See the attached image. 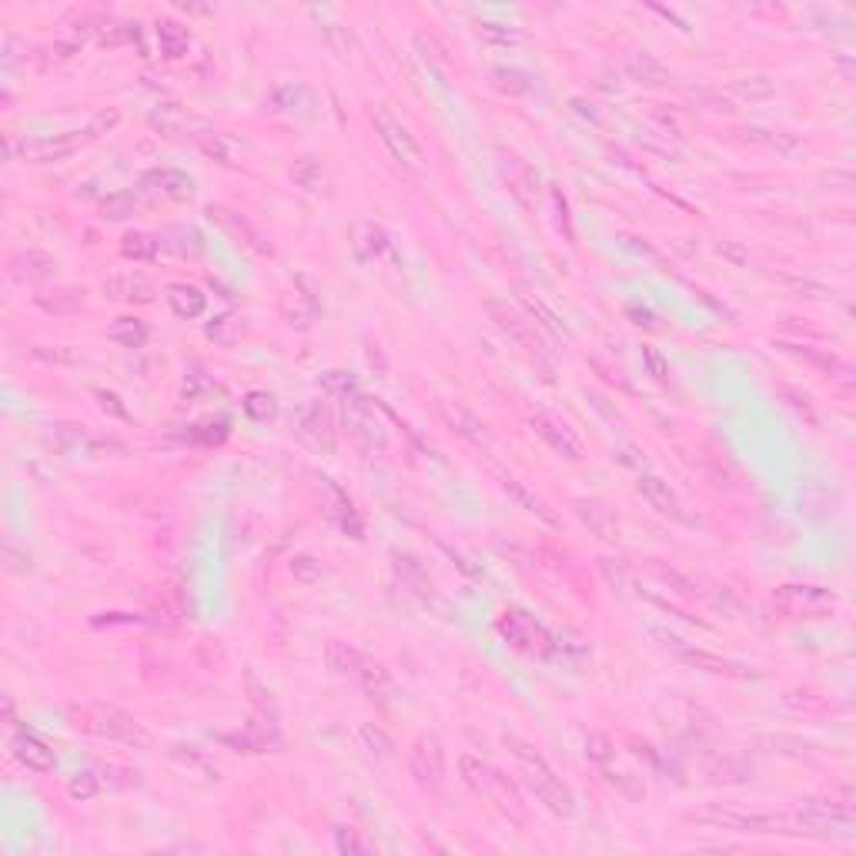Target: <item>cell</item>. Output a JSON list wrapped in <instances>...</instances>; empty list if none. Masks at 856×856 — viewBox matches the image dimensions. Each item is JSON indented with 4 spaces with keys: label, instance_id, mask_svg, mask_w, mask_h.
Segmentation results:
<instances>
[{
    "label": "cell",
    "instance_id": "1",
    "mask_svg": "<svg viewBox=\"0 0 856 856\" xmlns=\"http://www.w3.org/2000/svg\"><path fill=\"white\" fill-rule=\"evenodd\" d=\"M505 742L512 746L515 759L522 763L526 783L538 796V803H546V810H552L556 816H572V813H575V796H572V789L552 773V766H548L529 742L515 740V736H505Z\"/></svg>",
    "mask_w": 856,
    "mask_h": 856
},
{
    "label": "cell",
    "instance_id": "2",
    "mask_svg": "<svg viewBox=\"0 0 856 856\" xmlns=\"http://www.w3.org/2000/svg\"><path fill=\"white\" fill-rule=\"evenodd\" d=\"M773 603H777V609H783V612L793 619H826L836 612V595L830 593V589H823V585H810V583L779 585Z\"/></svg>",
    "mask_w": 856,
    "mask_h": 856
},
{
    "label": "cell",
    "instance_id": "3",
    "mask_svg": "<svg viewBox=\"0 0 856 856\" xmlns=\"http://www.w3.org/2000/svg\"><path fill=\"white\" fill-rule=\"evenodd\" d=\"M372 124H375L378 137H382V144L391 151V158L399 161V164H405V168H411V171H422V168H425V151H422V144L411 137L409 127L401 124V121H395L389 111H375Z\"/></svg>",
    "mask_w": 856,
    "mask_h": 856
},
{
    "label": "cell",
    "instance_id": "4",
    "mask_svg": "<svg viewBox=\"0 0 856 856\" xmlns=\"http://www.w3.org/2000/svg\"><path fill=\"white\" fill-rule=\"evenodd\" d=\"M409 773L415 777V783L425 789H438L442 779H446V753H442V742L422 732L419 740L411 742L409 750Z\"/></svg>",
    "mask_w": 856,
    "mask_h": 856
},
{
    "label": "cell",
    "instance_id": "5",
    "mask_svg": "<svg viewBox=\"0 0 856 856\" xmlns=\"http://www.w3.org/2000/svg\"><path fill=\"white\" fill-rule=\"evenodd\" d=\"M499 632L512 642L515 649L529 652V656H548V649H552L546 629L536 626V622L529 616H522V612H502V616H499Z\"/></svg>",
    "mask_w": 856,
    "mask_h": 856
},
{
    "label": "cell",
    "instance_id": "6",
    "mask_svg": "<svg viewBox=\"0 0 856 856\" xmlns=\"http://www.w3.org/2000/svg\"><path fill=\"white\" fill-rule=\"evenodd\" d=\"M799 826L816 830V833L843 836V840L853 836V816H850V810L833 806V803H823V799H810V803H806V810L799 813Z\"/></svg>",
    "mask_w": 856,
    "mask_h": 856
},
{
    "label": "cell",
    "instance_id": "7",
    "mask_svg": "<svg viewBox=\"0 0 856 856\" xmlns=\"http://www.w3.org/2000/svg\"><path fill=\"white\" fill-rule=\"evenodd\" d=\"M345 428H348V438L354 442L358 452H375V448L385 446V435L378 432L382 425L375 422V411L368 409L362 399H352L345 405Z\"/></svg>",
    "mask_w": 856,
    "mask_h": 856
},
{
    "label": "cell",
    "instance_id": "8",
    "mask_svg": "<svg viewBox=\"0 0 856 856\" xmlns=\"http://www.w3.org/2000/svg\"><path fill=\"white\" fill-rule=\"evenodd\" d=\"M532 428H536V435L556 456L569 458V462H579V458L585 456L583 438L572 432L562 419H556V415H532Z\"/></svg>",
    "mask_w": 856,
    "mask_h": 856
},
{
    "label": "cell",
    "instance_id": "9",
    "mask_svg": "<svg viewBox=\"0 0 856 856\" xmlns=\"http://www.w3.org/2000/svg\"><path fill=\"white\" fill-rule=\"evenodd\" d=\"M7 746H11L14 759L27 766V769H34V773H54V766H58L54 750L41 736H34V732H17V736H11Z\"/></svg>",
    "mask_w": 856,
    "mask_h": 856
},
{
    "label": "cell",
    "instance_id": "10",
    "mask_svg": "<svg viewBox=\"0 0 856 856\" xmlns=\"http://www.w3.org/2000/svg\"><path fill=\"white\" fill-rule=\"evenodd\" d=\"M489 318L512 338V342L526 345V348H538V331L536 321H529L519 308H512L509 301H489Z\"/></svg>",
    "mask_w": 856,
    "mask_h": 856
},
{
    "label": "cell",
    "instance_id": "11",
    "mask_svg": "<svg viewBox=\"0 0 856 856\" xmlns=\"http://www.w3.org/2000/svg\"><path fill=\"white\" fill-rule=\"evenodd\" d=\"M706 823H713V826H723V830H732V833H796V830H789V820H783V816H742V813H716V816H706Z\"/></svg>",
    "mask_w": 856,
    "mask_h": 856
},
{
    "label": "cell",
    "instance_id": "12",
    "mask_svg": "<svg viewBox=\"0 0 856 856\" xmlns=\"http://www.w3.org/2000/svg\"><path fill=\"white\" fill-rule=\"evenodd\" d=\"M636 485H640L642 499H646V502H649L659 515L676 519V522H686L683 502H679V495L669 489V482H662L659 475H642L640 472V482H636Z\"/></svg>",
    "mask_w": 856,
    "mask_h": 856
},
{
    "label": "cell",
    "instance_id": "13",
    "mask_svg": "<svg viewBox=\"0 0 856 856\" xmlns=\"http://www.w3.org/2000/svg\"><path fill=\"white\" fill-rule=\"evenodd\" d=\"M104 295L117 298V301H137V305H151L154 301V285L141 272H124L104 281Z\"/></svg>",
    "mask_w": 856,
    "mask_h": 856
},
{
    "label": "cell",
    "instance_id": "14",
    "mask_svg": "<svg viewBox=\"0 0 856 856\" xmlns=\"http://www.w3.org/2000/svg\"><path fill=\"white\" fill-rule=\"evenodd\" d=\"M141 184L154 191L161 198H171V201H184V198L195 195V184L184 171H174V168H161V171H151L141 178Z\"/></svg>",
    "mask_w": 856,
    "mask_h": 856
},
{
    "label": "cell",
    "instance_id": "15",
    "mask_svg": "<svg viewBox=\"0 0 856 856\" xmlns=\"http://www.w3.org/2000/svg\"><path fill=\"white\" fill-rule=\"evenodd\" d=\"M485 793H489L492 803H495L509 820L526 823V803H522V796H519V789L509 783V777H502L499 769H492L489 773V789H485Z\"/></svg>",
    "mask_w": 856,
    "mask_h": 856
},
{
    "label": "cell",
    "instance_id": "16",
    "mask_svg": "<svg viewBox=\"0 0 856 856\" xmlns=\"http://www.w3.org/2000/svg\"><path fill=\"white\" fill-rule=\"evenodd\" d=\"M94 732H101V736H107V740H121V742H144L148 736H144V730L137 726L131 716H124V713H115V709H107V713H101V720L91 726Z\"/></svg>",
    "mask_w": 856,
    "mask_h": 856
},
{
    "label": "cell",
    "instance_id": "17",
    "mask_svg": "<svg viewBox=\"0 0 856 856\" xmlns=\"http://www.w3.org/2000/svg\"><path fill=\"white\" fill-rule=\"evenodd\" d=\"M168 305H171V311L178 315V318L191 321V318H201V315H205L207 298L201 288L181 285V281H178V285H168Z\"/></svg>",
    "mask_w": 856,
    "mask_h": 856
},
{
    "label": "cell",
    "instance_id": "18",
    "mask_svg": "<svg viewBox=\"0 0 856 856\" xmlns=\"http://www.w3.org/2000/svg\"><path fill=\"white\" fill-rule=\"evenodd\" d=\"M442 415H446V422L456 428L462 438H468V442H475V446H482V442H489V432H485V422H482L479 415H472L468 409H462V405H452V401H442Z\"/></svg>",
    "mask_w": 856,
    "mask_h": 856
},
{
    "label": "cell",
    "instance_id": "19",
    "mask_svg": "<svg viewBox=\"0 0 856 856\" xmlns=\"http://www.w3.org/2000/svg\"><path fill=\"white\" fill-rule=\"evenodd\" d=\"M298 435L305 438V442H311L315 448H328L335 446V435H331V419L328 411L321 409V405H311L305 415H301V425H298Z\"/></svg>",
    "mask_w": 856,
    "mask_h": 856
},
{
    "label": "cell",
    "instance_id": "20",
    "mask_svg": "<svg viewBox=\"0 0 856 856\" xmlns=\"http://www.w3.org/2000/svg\"><path fill=\"white\" fill-rule=\"evenodd\" d=\"M352 683L362 686V689H365V693H368L372 699H389L391 693H395V683H391L389 669H385L382 662L368 659V656H365V662L358 666V673H354Z\"/></svg>",
    "mask_w": 856,
    "mask_h": 856
},
{
    "label": "cell",
    "instance_id": "21",
    "mask_svg": "<svg viewBox=\"0 0 856 856\" xmlns=\"http://www.w3.org/2000/svg\"><path fill=\"white\" fill-rule=\"evenodd\" d=\"M362 662H365V652H358L354 646H348V642L331 640L328 646H325V666H328L335 676L354 679V673H358V666H362Z\"/></svg>",
    "mask_w": 856,
    "mask_h": 856
},
{
    "label": "cell",
    "instance_id": "22",
    "mask_svg": "<svg viewBox=\"0 0 856 856\" xmlns=\"http://www.w3.org/2000/svg\"><path fill=\"white\" fill-rule=\"evenodd\" d=\"M54 272H58L54 258L44 252H37V248L21 252L17 258H14V274H17V278H27V281H44V278H51Z\"/></svg>",
    "mask_w": 856,
    "mask_h": 856
},
{
    "label": "cell",
    "instance_id": "23",
    "mask_svg": "<svg viewBox=\"0 0 856 856\" xmlns=\"http://www.w3.org/2000/svg\"><path fill=\"white\" fill-rule=\"evenodd\" d=\"M154 31H158V44H161V54H164V58H181L184 51H188V44H191L188 27H184L181 21H174V17L158 21Z\"/></svg>",
    "mask_w": 856,
    "mask_h": 856
},
{
    "label": "cell",
    "instance_id": "24",
    "mask_svg": "<svg viewBox=\"0 0 856 856\" xmlns=\"http://www.w3.org/2000/svg\"><path fill=\"white\" fill-rule=\"evenodd\" d=\"M198 144H201L207 158L221 161V164H235L244 154V144L235 141L231 134H198Z\"/></svg>",
    "mask_w": 856,
    "mask_h": 856
},
{
    "label": "cell",
    "instance_id": "25",
    "mask_svg": "<svg viewBox=\"0 0 856 856\" xmlns=\"http://www.w3.org/2000/svg\"><path fill=\"white\" fill-rule=\"evenodd\" d=\"M78 148V137H44V141H34V144H23V158H34V161H60L74 154Z\"/></svg>",
    "mask_w": 856,
    "mask_h": 856
},
{
    "label": "cell",
    "instance_id": "26",
    "mask_svg": "<svg viewBox=\"0 0 856 856\" xmlns=\"http://www.w3.org/2000/svg\"><path fill=\"white\" fill-rule=\"evenodd\" d=\"M121 254L131 258V262H154L161 254V238L154 235H144V231H131L121 241Z\"/></svg>",
    "mask_w": 856,
    "mask_h": 856
},
{
    "label": "cell",
    "instance_id": "27",
    "mask_svg": "<svg viewBox=\"0 0 856 856\" xmlns=\"http://www.w3.org/2000/svg\"><path fill=\"white\" fill-rule=\"evenodd\" d=\"M519 301H522V305L529 308V315L542 318V328H548L552 335H559V338H569V328L562 325L559 315L548 308V305H546V301H542L538 295H532V291H522V295H519Z\"/></svg>",
    "mask_w": 856,
    "mask_h": 856
},
{
    "label": "cell",
    "instance_id": "28",
    "mask_svg": "<svg viewBox=\"0 0 856 856\" xmlns=\"http://www.w3.org/2000/svg\"><path fill=\"white\" fill-rule=\"evenodd\" d=\"M217 215H221V221H225V225H228V228L235 231V235H238V238H244V244H248V248H254L258 254H268V252H272V244L264 241L262 231L252 228V225H248L244 217L231 215V211H221V207H217Z\"/></svg>",
    "mask_w": 856,
    "mask_h": 856
},
{
    "label": "cell",
    "instance_id": "29",
    "mask_svg": "<svg viewBox=\"0 0 856 856\" xmlns=\"http://www.w3.org/2000/svg\"><path fill=\"white\" fill-rule=\"evenodd\" d=\"M107 338L117 345H124V348H141L144 338H148V328H144L137 318H117L115 325L107 328Z\"/></svg>",
    "mask_w": 856,
    "mask_h": 856
},
{
    "label": "cell",
    "instance_id": "30",
    "mask_svg": "<svg viewBox=\"0 0 856 856\" xmlns=\"http://www.w3.org/2000/svg\"><path fill=\"white\" fill-rule=\"evenodd\" d=\"M575 509H579V515H583V522L589 529H595L603 538H612V532H616V522H612V515H609V509H603L599 502H575Z\"/></svg>",
    "mask_w": 856,
    "mask_h": 856
},
{
    "label": "cell",
    "instance_id": "31",
    "mask_svg": "<svg viewBox=\"0 0 856 856\" xmlns=\"http://www.w3.org/2000/svg\"><path fill=\"white\" fill-rule=\"evenodd\" d=\"M358 740H362V746H365L372 756H378V759H389V756H395V742H391V736H389V732L378 730L375 723H365V726L358 730Z\"/></svg>",
    "mask_w": 856,
    "mask_h": 856
},
{
    "label": "cell",
    "instance_id": "32",
    "mask_svg": "<svg viewBox=\"0 0 856 856\" xmlns=\"http://www.w3.org/2000/svg\"><path fill=\"white\" fill-rule=\"evenodd\" d=\"M458 769H462V779H465V787H472L475 793H485L489 789V766L482 763V759H475V756H462L458 759Z\"/></svg>",
    "mask_w": 856,
    "mask_h": 856
},
{
    "label": "cell",
    "instance_id": "33",
    "mask_svg": "<svg viewBox=\"0 0 856 856\" xmlns=\"http://www.w3.org/2000/svg\"><path fill=\"white\" fill-rule=\"evenodd\" d=\"M629 74L636 80H646V84H666V80H669V70L662 68L659 60H652L649 54L629 60Z\"/></svg>",
    "mask_w": 856,
    "mask_h": 856
},
{
    "label": "cell",
    "instance_id": "34",
    "mask_svg": "<svg viewBox=\"0 0 856 856\" xmlns=\"http://www.w3.org/2000/svg\"><path fill=\"white\" fill-rule=\"evenodd\" d=\"M686 662H693V666H699V669H706V673H723V676H742L740 666H732V662L720 659V656H709V652H683Z\"/></svg>",
    "mask_w": 856,
    "mask_h": 856
},
{
    "label": "cell",
    "instance_id": "35",
    "mask_svg": "<svg viewBox=\"0 0 856 856\" xmlns=\"http://www.w3.org/2000/svg\"><path fill=\"white\" fill-rule=\"evenodd\" d=\"M241 331H244V325H241L235 315H217L205 328V335L215 338V342H235V338H241Z\"/></svg>",
    "mask_w": 856,
    "mask_h": 856
},
{
    "label": "cell",
    "instance_id": "36",
    "mask_svg": "<svg viewBox=\"0 0 856 856\" xmlns=\"http://www.w3.org/2000/svg\"><path fill=\"white\" fill-rule=\"evenodd\" d=\"M244 411L252 415L254 422H268V419H274L278 405H274V399L268 391H248V395H244Z\"/></svg>",
    "mask_w": 856,
    "mask_h": 856
},
{
    "label": "cell",
    "instance_id": "37",
    "mask_svg": "<svg viewBox=\"0 0 856 856\" xmlns=\"http://www.w3.org/2000/svg\"><path fill=\"white\" fill-rule=\"evenodd\" d=\"M358 231L365 235V241H358V252L365 254V258L368 254H382L385 248H389V235H385L382 228H375V225H362Z\"/></svg>",
    "mask_w": 856,
    "mask_h": 856
},
{
    "label": "cell",
    "instance_id": "38",
    "mask_svg": "<svg viewBox=\"0 0 856 856\" xmlns=\"http://www.w3.org/2000/svg\"><path fill=\"white\" fill-rule=\"evenodd\" d=\"M291 575L301 585H315L321 579V566L311 556H298V559H291Z\"/></svg>",
    "mask_w": 856,
    "mask_h": 856
},
{
    "label": "cell",
    "instance_id": "39",
    "mask_svg": "<svg viewBox=\"0 0 856 856\" xmlns=\"http://www.w3.org/2000/svg\"><path fill=\"white\" fill-rule=\"evenodd\" d=\"M585 756H589L593 763H609V759H612V740H609L605 732H593V736L585 740Z\"/></svg>",
    "mask_w": 856,
    "mask_h": 856
},
{
    "label": "cell",
    "instance_id": "40",
    "mask_svg": "<svg viewBox=\"0 0 856 856\" xmlns=\"http://www.w3.org/2000/svg\"><path fill=\"white\" fill-rule=\"evenodd\" d=\"M291 174H295V181H301L305 188H311V191L321 184V164L315 158H301L295 168H291Z\"/></svg>",
    "mask_w": 856,
    "mask_h": 856
},
{
    "label": "cell",
    "instance_id": "41",
    "mask_svg": "<svg viewBox=\"0 0 856 856\" xmlns=\"http://www.w3.org/2000/svg\"><path fill=\"white\" fill-rule=\"evenodd\" d=\"M502 489H505V495H512L515 502L522 505L526 512H536V515H542V519H548V515L542 512V505H538V499H532V495H529V492L522 489V485H519V482H515V479H502Z\"/></svg>",
    "mask_w": 856,
    "mask_h": 856
},
{
    "label": "cell",
    "instance_id": "42",
    "mask_svg": "<svg viewBox=\"0 0 856 856\" xmlns=\"http://www.w3.org/2000/svg\"><path fill=\"white\" fill-rule=\"evenodd\" d=\"M127 41H137V23H115V27H107V34L101 37L104 47H121L127 44Z\"/></svg>",
    "mask_w": 856,
    "mask_h": 856
},
{
    "label": "cell",
    "instance_id": "43",
    "mask_svg": "<svg viewBox=\"0 0 856 856\" xmlns=\"http://www.w3.org/2000/svg\"><path fill=\"white\" fill-rule=\"evenodd\" d=\"M68 793L74 799H94V796H97V779H94V773H78V777L68 783Z\"/></svg>",
    "mask_w": 856,
    "mask_h": 856
},
{
    "label": "cell",
    "instance_id": "44",
    "mask_svg": "<svg viewBox=\"0 0 856 856\" xmlns=\"http://www.w3.org/2000/svg\"><path fill=\"white\" fill-rule=\"evenodd\" d=\"M131 211H134V198L131 195H115L104 201V217H111V221H124Z\"/></svg>",
    "mask_w": 856,
    "mask_h": 856
},
{
    "label": "cell",
    "instance_id": "45",
    "mask_svg": "<svg viewBox=\"0 0 856 856\" xmlns=\"http://www.w3.org/2000/svg\"><path fill=\"white\" fill-rule=\"evenodd\" d=\"M335 846L342 850V853H365L368 843H362L358 836H354V830H335Z\"/></svg>",
    "mask_w": 856,
    "mask_h": 856
},
{
    "label": "cell",
    "instance_id": "46",
    "mask_svg": "<svg viewBox=\"0 0 856 856\" xmlns=\"http://www.w3.org/2000/svg\"><path fill=\"white\" fill-rule=\"evenodd\" d=\"M642 362H646V368H649V375H652V378L666 382L669 368H666V362H662V354L656 352V348H642Z\"/></svg>",
    "mask_w": 856,
    "mask_h": 856
},
{
    "label": "cell",
    "instance_id": "47",
    "mask_svg": "<svg viewBox=\"0 0 856 856\" xmlns=\"http://www.w3.org/2000/svg\"><path fill=\"white\" fill-rule=\"evenodd\" d=\"M736 91H740L742 97H750V101H753V97H769V94H773V84H763V87L756 91L753 84H746V80H740V84H736Z\"/></svg>",
    "mask_w": 856,
    "mask_h": 856
},
{
    "label": "cell",
    "instance_id": "48",
    "mask_svg": "<svg viewBox=\"0 0 856 856\" xmlns=\"http://www.w3.org/2000/svg\"><path fill=\"white\" fill-rule=\"evenodd\" d=\"M482 34H485V37H495V41H502V44H509V41H515L512 31H502L499 23H482Z\"/></svg>",
    "mask_w": 856,
    "mask_h": 856
}]
</instances>
